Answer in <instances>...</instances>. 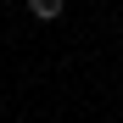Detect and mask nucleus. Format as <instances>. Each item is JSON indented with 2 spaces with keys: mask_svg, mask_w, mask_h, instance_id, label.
I'll return each mask as SVG.
<instances>
[{
  "mask_svg": "<svg viewBox=\"0 0 123 123\" xmlns=\"http://www.w3.org/2000/svg\"><path fill=\"white\" fill-rule=\"evenodd\" d=\"M34 17H39V23H56V17H62V0H34Z\"/></svg>",
  "mask_w": 123,
  "mask_h": 123,
  "instance_id": "obj_1",
  "label": "nucleus"
}]
</instances>
